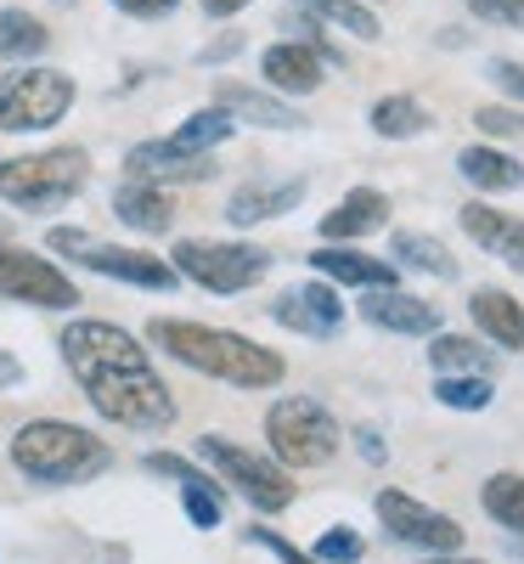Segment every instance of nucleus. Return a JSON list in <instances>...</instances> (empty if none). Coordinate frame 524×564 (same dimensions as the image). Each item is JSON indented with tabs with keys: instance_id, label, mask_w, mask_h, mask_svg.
Masks as SVG:
<instances>
[{
	"instance_id": "f257e3e1",
	"label": "nucleus",
	"mask_w": 524,
	"mask_h": 564,
	"mask_svg": "<svg viewBox=\"0 0 524 564\" xmlns=\"http://www.w3.org/2000/svg\"><path fill=\"white\" fill-rule=\"evenodd\" d=\"M63 361L79 379L85 401L97 406L108 423L135 435H159L175 423V401L164 379L153 372L148 350H141L124 327L113 322H68L63 327Z\"/></svg>"
},
{
	"instance_id": "f03ea898",
	"label": "nucleus",
	"mask_w": 524,
	"mask_h": 564,
	"mask_svg": "<svg viewBox=\"0 0 524 564\" xmlns=\"http://www.w3.org/2000/svg\"><path fill=\"white\" fill-rule=\"evenodd\" d=\"M148 339L175 356L181 367L209 372V379L231 384V390H271L282 384V356L243 339V334H226V327H204V322H181V316H153L148 322Z\"/></svg>"
},
{
	"instance_id": "7ed1b4c3",
	"label": "nucleus",
	"mask_w": 524,
	"mask_h": 564,
	"mask_svg": "<svg viewBox=\"0 0 524 564\" xmlns=\"http://www.w3.org/2000/svg\"><path fill=\"white\" fill-rule=\"evenodd\" d=\"M12 463L18 475H29L34 486H85L97 480L102 468L113 463V452L79 430V423H63V417H34L12 435Z\"/></svg>"
},
{
	"instance_id": "20e7f679",
	"label": "nucleus",
	"mask_w": 524,
	"mask_h": 564,
	"mask_svg": "<svg viewBox=\"0 0 524 564\" xmlns=\"http://www.w3.org/2000/svg\"><path fill=\"white\" fill-rule=\"evenodd\" d=\"M85 181H90L85 148H45L29 159H0V198L12 209H29V215L68 204L74 193H85Z\"/></svg>"
},
{
	"instance_id": "39448f33",
	"label": "nucleus",
	"mask_w": 524,
	"mask_h": 564,
	"mask_svg": "<svg viewBox=\"0 0 524 564\" xmlns=\"http://www.w3.org/2000/svg\"><path fill=\"white\" fill-rule=\"evenodd\" d=\"M265 441H271V452L288 468H321V463L339 457V446H345L339 423H332L316 401H299V395L276 401L265 412Z\"/></svg>"
},
{
	"instance_id": "423d86ee",
	"label": "nucleus",
	"mask_w": 524,
	"mask_h": 564,
	"mask_svg": "<svg viewBox=\"0 0 524 564\" xmlns=\"http://www.w3.org/2000/svg\"><path fill=\"white\" fill-rule=\"evenodd\" d=\"M52 243L57 254H68V260H79L85 271H102V276H119V282H130V289H159V294H170L175 282H181V271L170 265V260H159V254H148V249H119V243H97L90 231H74V226H52Z\"/></svg>"
},
{
	"instance_id": "0eeeda50",
	"label": "nucleus",
	"mask_w": 524,
	"mask_h": 564,
	"mask_svg": "<svg viewBox=\"0 0 524 564\" xmlns=\"http://www.w3.org/2000/svg\"><path fill=\"white\" fill-rule=\"evenodd\" d=\"M74 108V79L57 68H12L0 74V130H52Z\"/></svg>"
},
{
	"instance_id": "6e6552de",
	"label": "nucleus",
	"mask_w": 524,
	"mask_h": 564,
	"mask_svg": "<svg viewBox=\"0 0 524 564\" xmlns=\"http://www.w3.org/2000/svg\"><path fill=\"white\" fill-rule=\"evenodd\" d=\"M175 271L186 282H198L209 294H243L271 271V254L254 243H209V238H186L175 243Z\"/></svg>"
},
{
	"instance_id": "1a4fd4ad",
	"label": "nucleus",
	"mask_w": 524,
	"mask_h": 564,
	"mask_svg": "<svg viewBox=\"0 0 524 564\" xmlns=\"http://www.w3.org/2000/svg\"><path fill=\"white\" fill-rule=\"evenodd\" d=\"M198 457L215 463L220 475H226V486H237L260 513L294 508V480H288V468H282V463H271V457H260V452H249V446H237V441H226V435H204V441H198Z\"/></svg>"
},
{
	"instance_id": "9d476101",
	"label": "nucleus",
	"mask_w": 524,
	"mask_h": 564,
	"mask_svg": "<svg viewBox=\"0 0 524 564\" xmlns=\"http://www.w3.org/2000/svg\"><path fill=\"white\" fill-rule=\"evenodd\" d=\"M0 300L40 305V311H74L79 305V289H74V276H63L52 260L0 243Z\"/></svg>"
},
{
	"instance_id": "9b49d317",
	"label": "nucleus",
	"mask_w": 524,
	"mask_h": 564,
	"mask_svg": "<svg viewBox=\"0 0 524 564\" xmlns=\"http://www.w3.org/2000/svg\"><path fill=\"white\" fill-rule=\"evenodd\" d=\"M378 520L390 525L395 542L423 547V553H457V547H462V525L451 520V513L423 508V502L406 497V491H378Z\"/></svg>"
},
{
	"instance_id": "f8f14e48",
	"label": "nucleus",
	"mask_w": 524,
	"mask_h": 564,
	"mask_svg": "<svg viewBox=\"0 0 524 564\" xmlns=\"http://www.w3.org/2000/svg\"><path fill=\"white\" fill-rule=\"evenodd\" d=\"M271 316L282 327H294V334H310V339H332L345 327V305H339V294H332L327 282H305V289L282 294L271 305Z\"/></svg>"
},
{
	"instance_id": "ddd939ff",
	"label": "nucleus",
	"mask_w": 524,
	"mask_h": 564,
	"mask_svg": "<svg viewBox=\"0 0 524 564\" xmlns=\"http://www.w3.org/2000/svg\"><path fill=\"white\" fill-rule=\"evenodd\" d=\"M124 170L135 181L175 186V181H209L215 175V159L209 153H186V148H175V141H141V148L124 153Z\"/></svg>"
},
{
	"instance_id": "4468645a",
	"label": "nucleus",
	"mask_w": 524,
	"mask_h": 564,
	"mask_svg": "<svg viewBox=\"0 0 524 564\" xmlns=\"http://www.w3.org/2000/svg\"><path fill=\"white\" fill-rule=\"evenodd\" d=\"M462 231L480 249H491L496 260H507L513 271H524V215H502L491 204H462Z\"/></svg>"
},
{
	"instance_id": "2eb2a0df",
	"label": "nucleus",
	"mask_w": 524,
	"mask_h": 564,
	"mask_svg": "<svg viewBox=\"0 0 524 564\" xmlns=\"http://www.w3.org/2000/svg\"><path fill=\"white\" fill-rule=\"evenodd\" d=\"M260 74H265L271 90H282V97H310V90L321 85V57L305 40H282L260 57Z\"/></svg>"
},
{
	"instance_id": "dca6fc26",
	"label": "nucleus",
	"mask_w": 524,
	"mask_h": 564,
	"mask_svg": "<svg viewBox=\"0 0 524 564\" xmlns=\"http://www.w3.org/2000/svg\"><path fill=\"white\" fill-rule=\"evenodd\" d=\"M361 316L372 327H390V334H440V305H428L417 294H401V289H372Z\"/></svg>"
},
{
	"instance_id": "f3484780",
	"label": "nucleus",
	"mask_w": 524,
	"mask_h": 564,
	"mask_svg": "<svg viewBox=\"0 0 524 564\" xmlns=\"http://www.w3.org/2000/svg\"><path fill=\"white\" fill-rule=\"evenodd\" d=\"M305 198V181H249V186H237L231 204H226V220L231 226H260V220H276V215H288L299 209Z\"/></svg>"
},
{
	"instance_id": "a211bd4d",
	"label": "nucleus",
	"mask_w": 524,
	"mask_h": 564,
	"mask_svg": "<svg viewBox=\"0 0 524 564\" xmlns=\"http://www.w3.org/2000/svg\"><path fill=\"white\" fill-rule=\"evenodd\" d=\"M384 220H390V198L372 193V186H356V193H345L339 204L321 215V238H327V243H350V238H367V231H378Z\"/></svg>"
},
{
	"instance_id": "6ab92c4d",
	"label": "nucleus",
	"mask_w": 524,
	"mask_h": 564,
	"mask_svg": "<svg viewBox=\"0 0 524 564\" xmlns=\"http://www.w3.org/2000/svg\"><path fill=\"white\" fill-rule=\"evenodd\" d=\"M113 215H119L130 231H148V238H159V231L175 226V204H170V193H164L159 181H135V175L113 193Z\"/></svg>"
},
{
	"instance_id": "aec40b11",
	"label": "nucleus",
	"mask_w": 524,
	"mask_h": 564,
	"mask_svg": "<svg viewBox=\"0 0 524 564\" xmlns=\"http://www.w3.org/2000/svg\"><path fill=\"white\" fill-rule=\"evenodd\" d=\"M468 316L485 339H496L502 350H524V305L507 289H473Z\"/></svg>"
},
{
	"instance_id": "412c9836",
	"label": "nucleus",
	"mask_w": 524,
	"mask_h": 564,
	"mask_svg": "<svg viewBox=\"0 0 524 564\" xmlns=\"http://www.w3.org/2000/svg\"><path fill=\"white\" fill-rule=\"evenodd\" d=\"M310 265L332 282H350V289H395V260H372L361 249H339V243H327L310 254Z\"/></svg>"
},
{
	"instance_id": "4be33fe9",
	"label": "nucleus",
	"mask_w": 524,
	"mask_h": 564,
	"mask_svg": "<svg viewBox=\"0 0 524 564\" xmlns=\"http://www.w3.org/2000/svg\"><path fill=\"white\" fill-rule=\"evenodd\" d=\"M215 102L231 113V119H249V124H265V130H299V113L288 108V102H276V97H265V90H254V85H237V79H220V90H215Z\"/></svg>"
},
{
	"instance_id": "5701e85b",
	"label": "nucleus",
	"mask_w": 524,
	"mask_h": 564,
	"mask_svg": "<svg viewBox=\"0 0 524 564\" xmlns=\"http://www.w3.org/2000/svg\"><path fill=\"white\" fill-rule=\"evenodd\" d=\"M457 170H462V181L480 186V193H513V186H524V164L496 153V148H462Z\"/></svg>"
},
{
	"instance_id": "b1692460",
	"label": "nucleus",
	"mask_w": 524,
	"mask_h": 564,
	"mask_svg": "<svg viewBox=\"0 0 524 564\" xmlns=\"http://www.w3.org/2000/svg\"><path fill=\"white\" fill-rule=\"evenodd\" d=\"M390 254H395L401 265H412V271H428V276H457L451 249H446L440 238H423V231H395Z\"/></svg>"
},
{
	"instance_id": "393cba45",
	"label": "nucleus",
	"mask_w": 524,
	"mask_h": 564,
	"mask_svg": "<svg viewBox=\"0 0 524 564\" xmlns=\"http://www.w3.org/2000/svg\"><path fill=\"white\" fill-rule=\"evenodd\" d=\"M428 124V108L417 97H384V102H372V130L378 135H390V141H406V135H423Z\"/></svg>"
},
{
	"instance_id": "a878e982",
	"label": "nucleus",
	"mask_w": 524,
	"mask_h": 564,
	"mask_svg": "<svg viewBox=\"0 0 524 564\" xmlns=\"http://www.w3.org/2000/svg\"><path fill=\"white\" fill-rule=\"evenodd\" d=\"M231 130H237V119L215 102V108H198L170 141H175V148H186V153H209V148H220V141H231Z\"/></svg>"
},
{
	"instance_id": "bb28decb",
	"label": "nucleus",
	"mask_w": 524,
	"mask_h": 564,
	"mask_svg": "<svg viewBox=\"0 0 524 564\" xmlns=\"http://www.w3.org/2000/svg\"><path fill=\"white\" fill-rule=\"evenodd\" d=\"M491 379L485 372H440L435 379V401L451 406V412H485L491 406Z\"/></svg>"
},
{
	"instance_id": "cd10ccee",
	"label": "nucleus",
	"mask_w": 524,
	"mask_h": 564,
	"mask_svg": "<svg viewBox=\"0 0 524 564\" xmlns=\"http://www.w3.org/2000/svg\"><path fill=\"white\" fill-rule=\"evenodd\" d=\"M52 34L34 12H0V57H40Z\"/></svg>"
},
{
	"instance_id": "c85d7f7f",
	"label": "nucleus",
	"mask_w": 524,
	"mask_h": 564,
	"mask_svg": "<svg viewBox=\"0 0 524 564\" xmlns=\"http://www.w3.org/2000/svg\"><path fill=\"white\" fill-rule=\"evenodd\" d=\"M428 361H435V372H485L491 350H480V339H462V334H435Z\"/></svg>"
},
{
	"instance_id": "c756f323",
	"label": "nucleus",
	"mask_w": 524,
	"mask_h": 564,
	"mask_svg": "<svg viewBox=\"0 0 524 564\" xmlns=\"http://www.w3.org/2000/svg\"><path fill=\"white\" fill-rule=\"evenodd\" d=\"M485 508L507 531H524V475H491L485 480Z\"/></svg>"
},
{
	"instance_id": "7c9ffc66",
	"label": "nucleus",
	"mask_w": 524,
	"mask_h": 564,
	"mask_svg": "<svg viewBox=\"0 0 524 564\" xmlns=\"http://www.w3.org/2000/svg\"><path fill=\"white\" fill-rule=\"evenodd\" d=\"M181 502H186V520H193L198 531H215V525L226 520V502H220V491H215L209 475L186 480V486H181Z\"/></svg>"
},
{
	"instance_id": "2f4dec72",
	"label": "nucleus",
	"mask_w": 524,
	"mask_h": 564,
	"mask_svg": "<svg viewBox=\"0 0 524 564\" xmlns=\"http://www.w3.org/2000/svg\"><path fill=\"white\" fill-rule=\"evenodd\" d=\"M305 7H310L316 18H327V23L350 29L356 40H378V18L361 7V0H305Z\"/></svg>"
},
{
	"instance_id": "473e14b6",
	"label": "nucleus",
	"mask_w": 524,
	"mask_h": 564,
	"mask_svg": "<svg viewBox=\"0 0 524 564\" xmlns=\"http://www.w3.org/2000/svg\"><path fill=\"white\" fill-rule=\"evenodd\" d=\"M310 558H321V564H356V558H367V542L345 525V531H327V536L316 542Z\"/></svg>"
},
{
	"instance_id": "72a5a7b5",
	"label": "nucleus",
	"mask_w": 524,
	"mask_h": 564,
	"mask_svg": "<svg viewBox=\"0 0 524 564\" xmlns=\"http://www.w3.org/2000/svg\"><path fill=\"white\" fill-rule=\"evenodd\" d=\"M468 12L496 29H524V0H468Z\"/></svg>"
},
{
	"instance_id": "f704fd0d",
	"label": "nucleus",
	"mask_w": 524,
	"mask_h": 564,
	"mask_svg": "<svg viewBox=\"0 0 524 564\" xmlns=\"http://www.w3.org/2000/svg\"><path fill=\"white\" fill-rule=\"evenodd\" d=\"M473 124H480V135H524V113L513 108H480Z\"/></svg>"
},
{
	"instance_id": "c9c22d12",
	"label": "nucleus",
	"mask_w": 524,
	"mask_h": 564,
	"mask_svg": "<svg viewBox=\"0 0 524 564\" xmlns=\"http://www.w3.org/2000/svg\"><path fill=\"white\" fill-rule=\"evenodd\" d=\"M485 74H491V85H496V90H507V97H518V102H524V63L496 57V63H485Z\"/></svg>"
},
{
	"instance_id": "e433bc0d",
	"label": "nucleus",
	"mask_w": 524,
	"mask_h": 564,
	"mask_svg": "<svg viewBox=\"0 0 524 564\" xmlns=\"http://www.w3.org/2000/svg\"><path fill=\"white\" fill-rule=\"evenodd\" d=\"M249 542H260V547H265V553H276L282 564H321V558H310V553H299L294 542H282L276 531H249Z\"/></svg>"
},
{
	"instance_id": "4c0bfd02",
	"label": "nucleus",
	"mask_w": 524,
	"mask_h": 564,
	"mask_svg": "<svg viewBox=\"0 0 524 564\" xmlns=\"http://www.w3.org/2000/svg\"><path fill=\"white\" fill-rule=\"evenodd\" d=\"M119 12H130V18H164V12H175L181 0H113Z\"/></svg>"
},
{
	"instance_id": "58836bf2",
	"label": "nucleus",
	"mask_w": 524,
	"mask_h": 564,
	"mask_svg": "<svg viewBox=\"0 0 524 564\" xmlns=\"http://www.w3.org/2000/svg\"><path fill=\"white\" fill-rule=\"evenodd\" d=\"M243 52V34H226V40H215L209 52H204V63H226V57H237Z\"/></svg>"
},
{
	"instance_id": "ea45409f",
	"label": "nucleus",
	"mask_w": 524,
	"mask_h": 564,
	"mask_svg": "<svg viewBox=\"0 0 524 564\" xmlns=\"http://www.w3.org/2000/svg\"><path fill=\"white\" fill-rule=\"evenodd\" d=\"M12 384H23V361L12 350H0V390H12Z\"/></svg>"
},
{
	"instance_id": "a19ab883",
	"label": "nucleus",
	"mask_w": 524,
	"mask_h": 564,
	"mask_svg": "<svg viewBox=\"0 0 524 564\" xmlns=\"http://www.w3.org/2000/svg\"><path fill=\"white\" fill-rule=\"evenodd\" d=\"M356 441H361V457L367 463H384V441H378V430H356Z\"/></svg>"
},
{
	"instance_id": "79ce46f5",
	"label": "nucleus",
	"mask_w": 524,
	"mask_h": 564,
	"mask_svg": "<svg viewBox=\"0 0 524 564\" xmlns=\"http://www.w3.org/2000/svg\"><path fill=\"white\" fill-rule=\"evenodd\" d=\"M243 7H254V0H204L209 18H231V12H243Z\"/></svg>"
},
{
	"instance_id": "37998d69",
	"label": "nucleus",
	"mask_w": 524,
	"mask_h": 564,
	"mask_svg": "<svg viewBox=\"0 0 524 564\" xmlns=\"http://www.w3.org/2000/svg\"><path fill=\"white\" fill-rule=\"evenodd\" d=\"M428 564H480V558H451V553H428Z\"/></svg>"
}]
</instances>
